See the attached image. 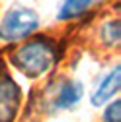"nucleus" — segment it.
Masks as SVG:
<instances>
[{"label": "nucleus", "instance_id": "f03ea898", "mask_svg": "<svg viewBox=\"0 0 121 122\" xmlns=\"http://www.w3.org/2000/svg\"><path fill=\"white\" fill-rule=\"evenodd\" d=\"M39 27V16L35 10L25 6L10 8L4 18L0 20V41L4 43H18L27 39Z\"/></svg>", "mask_w": 121, "mask_h": 122}, {"label": "nucleus", "instance_id": "f257e3e1", "mask_svg": "<svg viewBox=\"0 0 121 122\" xmlns=\"http://www.w3.org/2000/svg\"><path fill=\"white\" fill-rule=\"evenodd\" d=\"M57 60V45L47 37L29 39L10 54V64L29 80H37L45 76Z\"/></svg>", "mask_w": 121, "mask_h": 122}, {"label": "nucleus", "instance_id": "39448f33", "mask_svg": "<svg viewBox=\"0 0 121 122\" xmlns=\"http://www.w3.org/2000/svg\"><path fill=\"white\" fill-rule=\"evenodd\" d=\"M84 95V87L78 80H72V78H63L57 87V95L53 99V109L55 111H68L74 109L80 99Z\"/></svg>", "mask_w": 121, "mask_h": 122}, {"label": "nucleus", "instance_id": "0eeeda50", "mask_svg": "<svg viewBox=\"0 0 121 122\" xmlns=\"http://www.w3.org/2000/svg\"><path fill=\"white\" fill-rule=\"evenodd\" d=\"M119 20H108L102 29H100V37L103 41V45L108 47H117L119 45V39H121V27H119Z\"/></svg>", "mask_w": 121, "mask_h": 122}, {"label": "nucleus", "instance_id": "423d86ee", "mask_svg": "<svg viewBox=\"0 0 121 122\" xmlns=\"http://www.w3.org/2000/svg\"><path fill=\"white\" fill-rule=\"evenodd\" d=\"M96 2V0H63L59 12H57V20L59 21H68L74 18H80L82 14Z\"/></svg>", "mask_w": 121, "mask_h": 122}, {"label": "nucleus", "instance_id": "20e7f679", "mask_svg": "<svg viewBox=\"0 0 121 122\" xmlns=\"http://www.w3.org/2000/svg\"><path fill=\"white\" fill-rule=\"evenodd\" d=\"M119 87H121V66H113L100 80V83L90 95L92 107H103L109 101H113V97L119 93Z\"/></svg>", "mask_w": 121, "mask_h": 122}, {"label": "nucleus", "instance_id": "7ed1b4c3", "mask_svg": "<svg viewBox=\"0 0 121 122\" xmlns=\"http://www.w3.org/2000/svg\"><path fill=\"white\" fill-rule=\"evenodd\" d=\"M22 107V89L16 80L0 70V122H14Z\"/></svg>", "mask_w": 121, "mask_h": 122}, {"label": "nucleus", "instance_id": "6e6552de", "mask_svg": "<svg viewBox=\"0 0 121 122\" xmlns=\"http://www.w3.org/2000/svg\"><path fill=\"white\" fill-rule=\"evenodd\" d=\"M102 122H121V101L113 99L105 105L102 112Z\"/></svg>", "mask_w": 121, "mask_h": 122}]
</instances>
